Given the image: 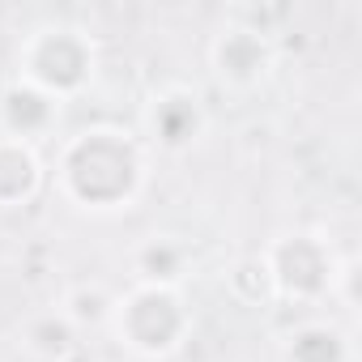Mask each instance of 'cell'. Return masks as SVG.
Returning <instances> with one entry per match:
<instances>
[{
    "label": "cell",
    "mask_w": 362,
    "mask_h": 362,
    "mask_svg": "<svg viewBox=\"0 0 362 362\" xmlns=\"http://www.w3.org/2000/svg\"><path fill=\"white\" fill-rule=\"evenodd\" d=\"M149 184V149L141 136L98 124L60 145L56 192L86 214H124Z\"/></svg>",
    "instance_id": "cell-1"
},
{
    "label": "cell",
    "mask_w": 362,
    "mask_h": 362,
    "mask_svg": "<svg viewBox=\"0 0 362 362\" xmlns=\"http://www.w3.org/2000/svg\"><path fill=\"white\" fill-rule=\"evenodd\" d=\"M107 332L136 358L162 362L184 349L192 337V307L184 298V286H145L136 281L132 290L115 294V311Z\"/></svg>",
    "instance_id": "cell-2"
},
{
    "label": "cell",
    "mask_w": 362,
    "mask_h": 362,
    "mask_svg": "<svg viewBox=\"0 0 362 362\" xmlns=\"http://www.w3.org/2000/svg\"><path fill=\"white\" fill-rule=\"evenodd\" d=\"M98 73V47L81 26L52 22L22 39L18 47V81L43 90L56 103H73L94 86Z\"/></svg>",
    "instance_id": "cell-3"
},
{
    "label": "cell",
    "mask_w": 362,
    "mask_h": 362,
    "mask_svg": "<svg viewBox=\"0 0 362 362\" xmlns=\"http://www.w3.org/2000/svg\"><path fill=\"white\" fill-rule=\"evenodd\" d=\"M269 277H273V294L286 303H320L332 294V277L341 256L332 252V243L315 230H290L277 235L264 252H260Z\"/></svg>",
    "instance_id": "cell-4"
},
{
    "label": "cell",
    "mask_w": 362,
    "mask_h": 362,
    "mask_svg": "<svg viewBox=\"0 0 362 362\" xmlns=\"http://www.w3.org/2000/svg\"><path fill=\"white\" fill-rule=\"evenodd\" d=\"M277 69V43L252 26L226 22L209 39V73L226 94H256Z\"/></svg>",
    "instance_id": "cell-5"
},
{
    "label": "cell",
    "mask_w": 362,
    "mask_h": 362,
    "mask_svg": "<svg viewBox=\"0 0 362 362\" xmlns=\"http://www.w3.org/2000/svg\"><path fill=\"white\" fill-rule=\"evenodd\" d=\"M209 128L205 103L192 86H162L145 98L141 107V132H145V149H162V153H188Z\"/></svg>",
    "instance_id": "cell-6"
},
{
    "label": "cell",
    "mask_w": 362,
    "mask_h": 362,
    "mask_svg": "<svg viewBox=\"0 0 362 362\" xmlns=\"http://www.w3.org/2000/svg\"><path fill=\"white\" fill-rule=\"evenodd\" d=\"M60 119V103L47 98L43 90L26 86V81H9L5 90H0V132L5 136H18V141H39L56 128Z\"/></svg>",
    "instance_id": "cell-7"
},
{
    "label": "cell",
    "mask_w": 362,
    "mask_h": 362,
    "mask_svg": "<svg viewBox=\"0 0 362 362\" xmlns=\"http://www.w3.org/2000/svg\"><path fill=\"white\" fill-rule=\"evenodd\" d=\"M43 179H47V170H43L39 145L0 132V209L30 205L43 192Z\"/></svg>",
    "instance_id": "cell-8"
},
{
    "label": "cell",
    "mask_w": 362,
    "mask_h": 362,
    "mask_svg": "<svg viewBox=\"0 0 362 362\" xmlns=\"http://www.w3.org/2000/svg\"><path fill=\"white\" fill-rule=\"evenodd\" d=\"M281 362H354V341L332 320H307L286 332Z\"/></svg>",
    "instance_id": "cell-9"
},
{
    "label": "cell",
    "mask_w": 362,
    "mask_h": 362,
    "mask_svg": "<svg viewBox=\"0 0 362 362\" xmlns=\"http://www.w3.org/2000/svg\"><path fill=\"white\" fill-rule=\"evenodd\" d=\"M188 269H192V252L175 235H149L132 252V273L145 286H184Z\"/></svg>",
    "instance_id": "cell-10"
},
{
    "label": "cell",
    "mask_w": 362,
    "mask_h": 362,
    "mask_svg": "<svg viewBox=\"0 0 362 362\" xmlns=\"http://www.w3.org/2000/svg\"><path fill=\"white\" fill-rule=\"evenodd\" d=\"M81 345V332L64 320L60 307H43L22 324V349L35 362H69Z\"/></svg>",
    "instance_id": "cell-11"
},
{
    "label": "cell",
    "mask_w": 362,
    "mask_h": 362,
    "mask_svg": "<svg viewBox=\"0 0 362 362\" xmlns=\"http://www.w3.org/2000/svg\"><path fill=\"white\" fill-rule=\"evenodd\" d=\"M64 320L77 328V332H94V328H107L111 324V311H115V290L103 286V281H73L60 303Z\"/></svg>",
    "instance_id": "cell-12"
},
{
    "label": "cell",
    "mask_w": 362,
    "mask_h": 362,
    "mask_svg": "<svg viewBox=\"0 0 362 362\" xmlns=\"http://www.w3.org/2000/svg\"><path fill=\"white\" fill-rule=\"evenodd\" d=\"M226 290H230L239 303H247V307H264V303L277 298V294H273V277H269L260 252H256V256H239V260L230 264V273H226Z\"/></svg>",
    "instance_id": "cell-13"
},
{
    "label": "cell",
    "mask_w": 362,
    "mask_h": 362,
    "mask_svg": "<svg viewBox=\"0 0 362 362\" xmlns=\"http://www.w3.org/2000/svg\"><path fill=\"white\" fill-rule=\"evenodd\" d=\"M358 273H362L358 256H345V260L337 264V277H332V294H328V298H337V303H345L349 311H358Z\"/></svg>",
    "instance_id": "cell-14"
}]
</instances>
